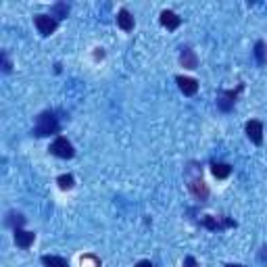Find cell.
I'll return each mask as SVG.
<instances>
[{"instance_id":"1","label":"cell","mask_w":267,"mask_h":267,"mask_svg":"<svg viewBox=\"0 0 267 267\" xmlns=\"http://www.w3.org/2000/svg\"><path fill=\"white\" fill-rule=\"evenodd\" d=\"M36 136H50V134H57L59 131V121L57 117L50 113V111H46V113L38 115L36 119Z\"/></svg>"},{"instance_id":"2","label":"cell","mask_w":267,"mask_h":267,"mask_svg":"<svg viewBox=\"0 0 267 267\" xmlns=\"http://www.w3.org/2000/svg\"><path fill=\"white\" fill-rule=\"evenodd\" d=\"M50 154H55V157H59V159H71L73 154H75V148H73V144L67 140L65 136H59L52 144H50Z\"/></svg>"},{"instance_id":"3","label":"cell","mask_w":267,"mask_h":267,"mask_svg":"<svg viewBox=\"0 0 267 267\" xmlns=\"http://www.w3.org/2000/svg\"><path fill=\"white\" fill-rule=\"evenodd\" d=\"M34 23H36V28H38V32L42 34V36H50V34H55V30H57V19L55 17H50V15H36V19H34Z\"/></svg>"},{"instance_id":"4","label":"cell","mask_w":267,"mask_h":267,"mask_svg":"<svg viewBox=\"0 0 267 267\" xmlns=\"http://www.w3.org/2000/svg\"><path fill=\"white\" fill-rule=\"evenodd\" d=\"M247 136L251 138L253 144L259 146V144L263 142V123L257 121V119H251V121L247 123Z\"/></svg>"},{"instance_id":"5","label":"cell","mask_w":267,"mask_h":267,"mask_svg":"<svg viewBox=\"0 0 267 267\" xmlns=\"http://www.w3.org/2000/svg\"><path fill=\"white\" fill-rule=\"evenodd\" d=\"M36 240V234L34 232H28V230H15V244L19 249H30Z\"/></svg>"},{"instance_id":"6","label":"cell","mask_w":267,"mask_h":267,"mask_svg":"<svg viewBox=\"0 0 267 267\" xmlns=\"http://www.w3.org/2000/svg\"><path fill=\"white\" fill-rule=\"evenodd\" d=\"M242 90V86L238 88V90L234 92V90H228V92H219V98H217V106L221 109V111H230L232 106H234V102H236V94Z\"/></svg>"},{"instance_id":"7","label":"cell","mask_w":267,"mask_h":267,"mask_svg":"<svg viewBox=\"0 0 267 267\" xmlns=\"http://www.w3.org/2000/svg\"><path fill=\"white\" fill-rule=\"evenodd\" d=\"M175 82H177V86H180V90H182L186 96H194V94L198 92V82H196V79H192V77H184V75H180Z\"/></svg>"},{"instance_id":"8","label":"cell","mask_w":267,"mask_h":267,"mask_svg":"<svg viewBox=\"0 0 267 267\" xmlns=\"http://www.w3.org/2000/svg\"><path fill=\"white\" fill-rule=\"evenodd\" d=\"M180 23H182V19L180 17H177L173 11H163L161 13V25L163 28H167V30H177V28H180Z\"/></svg>"},{"instance_id":"9","label":"cell","mask_w":267,"mask_h":267,"mask_svg":"<svg viewBox=\"0 0 267 267\" xmlns=\"http://www.w3.org/2000/svg\"><path fill=\"white\" fill-rule=\"evenodd\" d=\"M180 63H182V67H186V69H196L198 57L194 55V50H190V48H182V52H180Z\"/></svg>"},{"instance_id":"10","label":"cell","mask_w":267,"mask_h":267,"mask_svg":"<svg viewBox=\"0 0 267 267\" xmlns=\"http://www.w3.org/2000/svg\"><path fill=\"white\" fill-rule=\"evenodd\" d=\"M117 25H119L123 32H131V30H134V17L129 15V11L121 9V11L117 13Z\"/></svg>"},{"instance_id":"11","label":"cell","mask_w":267,"mask_h":267,"mask_svg":"<svg viewBox=\"0 0 267 267\" xmlns=\"http://www.w3.org/2000/svg\"><path fill=\"white\" fill-rule=\"evenodd\" d=\"M211 171H213V175L217 177V180H226V177L232 173V167L228 163H213Z\"/></svg>"},{"instance_id":"12","label":"cell","mask_w":267,"mask_h":267,"mask_svg":"<svg viewBox=\"0 0 267 267\" xmlns=\"http://www.w3.org/2000/svg\"><path fill=\"white\" fill-rule=\"evenodd\" d=\"M42 263L46 265V267H69L67 259H63V257H55V255H44V257H42Z\"/></svg>"},{"instance_id":"13","label":"cell","mask_w":267,"mask_h":267,"mask_svg":"<svg viewBox=\"0 0 267 267\" xmlns=\"http://www.w3.org/2000/svg\"><path fill=\"white\" fill-rule=\"evenodd\" d=\"M190 190H192V194H194L196 198H205V196L209 194V190H207V186H205L203 180H192V182H190Z\"/></svg>"},{"instance_id":"14","label":"cell","mask_w":267,"mask_h":267,"mask_svg":"<svg viewBox=\"0 0 267 267\" xmlns=\"http://www.w3.org/2000/svg\"><path fill=\"white\" fill-rule=\"evenodd\" d=\"M255 55H257L259 65H265V63H267V57H265V44H263V42H257V46H255Z\"/></svg>"},{"instance_id":"15","label":"cell","mask_w":267,"mask_h":267,"mask_svg":"<svg viewBox=\"0 0 267 267\" xmlns=\"http://www.w3.org/2000/svg\"><path fill=\"white\" fill-rule=\"evenodd\" d=\"M67 13H69V7L67 5H55L52 7V17L55 19H63V17H67Z\"/></svg>"},{"instance_id":"16","label":"cell","mask_w":267,"mask_h":267,"mask_svg":"<svg viewBox=\"0 0 267 267\" xmlns=\"http://www.w3.org/2000/svg\"><path fill=\"white\" fill-rule=\"evenodd\" d=\"M57 182L63 190H69V188H73V175H59Z\"/></svg>"},{"instance_id":"17","label":"cell","mask_w":267,"mask_h":267,"mask_svg":"<svg viewBox=\"0 0 267 267\" xmlns=\"http://www.w3.org/2000/svg\"><path fill=\"white\" fill-rule=\"evenodd\" d=\"M184 265H186V267H196V261H194L192 257H186V261H184Z\"/></svg>"},{"instance_id":"18","label":"cell","mask_w":267,"mask_h":267,"mask_svg":"<svg viewBox=\"0 0 267 267\" xmlns=\"http://www.w3.org/2000/svg\"><path fill=\"white\" fill-rule=\"evenodd\" d=\"M136 267H154V265H152L150 261H138V263H136Z\"/></svg>"},{"instance_id":"19","label":"cell","mask_w":267,"mask_h":267,"mask_svg":"<svg viewBox=\"0 0 267 267\" xmlns=\"http://www.w3.org/2000/svg\"><path fill=\"white\" fill-rule=\"evenodd\" d=\"M261 251H263V255H261V259H263V261H267V247H263Z\"/></svg>"},{"instance_id":"20","label":"cell","mask_w":267,"mask_h":267,"mask_svg":"<svg viewBox=\"0 0 267 267\" xmlns=\"http://www.w3.org/2000/svg\"><path fill=\"white\" fill-rule=\"evenodd\" d=\"M226 267H244V265H238V263H230V265H226Z\"/></svg>"}]
</instances>
